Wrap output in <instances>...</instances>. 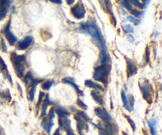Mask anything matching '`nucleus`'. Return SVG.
Here are the masks:
<instances>
[{"label":"nucleus","instance_id":"obj_20","mask_svg":"<svg viewBox=\"0 0 162 135\" xmlns=\"http://www.w3.org/2000/svg\"><path fill=\"white\" fill-rule=\"evenodd\" d=\"M91 96L92 97V99L95 100L97 103L100 104V105H103V100H102V97L99 95L97 92L96 91H92L91 92Z\"/></svg>","mask_w":162,"mask_h":135},{"label":"nucleus","instance_id":"obj_36","mask_svg":"<svg viewBox=\"0 0 162 135\" xmlns=\"http://www.w3.org/2000/svg\"><path fill=\"white\" fill-rule=\"evenodd\" d=\"M77 103H78V105H79V106H81L82 108H83V109H85V110L88 109V106H87V105L83 103L82 101L80 100V99H78V101H77Z\"/></svg>","mask_w":162,"mask_h":135},{"label":"nucleus","instance_id":"obj_40","mask_svg":"<svg viewBox=\"0 0 162 135\" xmlns=\"http://www.w3.org/2000/svg\"><path fill=\"white\" fill-rule=\"evenodd\" d=\"M59 127H60L61 129H63L64 128V122H63V120L61 119V118H59Z\"/></svg>","mask_w":162,"mask_h":135},{"label":"nucleus","instance_id":"obj_23","mask_svg":"<svg viewBox=\"0 0 162 135\" xmlns=\"http://www.w3.org/2000/svg\"><path fill=\"white\" fill-rule=\"evenodd\" d=\"M105 132H107L108 134H113L114 133V129L111 124H110L109 122H107L105 125Z\"/></svg>","mask_w":162,"mask_h":135},{"label":"nucleus","instance_id":"obj_31","mask_svg":"<svg viewBox=\"0 0 162 135\" xmlns=\"http://www.w3.org/2000/svg\"><path fill=\"white\" fill-rule=\"evenodd\" d=\"M123 29L125 33H134V29L130 25H124L123 26Z\"/></svg>","mask_w":162,"mask_h":135},{"label":"nucleus","instance_id":"obj_45","mask_svg":"<svg viewBox=\"0 0 162 135\" xmlns=\"http://www.w3.org/2000/svg\"><path fill=\"white\" fill-rule=\"evenodd\" d=\"M99 135H108V134L107 133V132H105L104 130H100Z\"/></svg>","mask_w":162,"mask_h":135},{"label":"nucleus","instance_id":"obj_10","mask_svg":"<svg viewBox=\"0 0 162 135\" xmlns=\"http://www.w3.org/2000/svg\"><path fill=\"white\" fill-rule=\"evenodd\" d=\"M63 83H66V84H70V85H72L74 87V89L76 91L78 94H80V95H84V94H83V91L82 90H80L79 87L78 86L75 84V81H74V78H71V77H66L63 79Z\"/></svg>","mask_w":162,"mask_h":135},{"label":"nucleus","instance_id":"obj_37","mask_svg":"<svg viewBox=\"0 0 162 135\" xmlns=\"http://www.w3.org/2000/svg\"><path fill=\"white\" fill-rule=\"evenodd\" d=\"M48 120L46 119V118H44V119L42 120L41 126L43 127V128L45 129V130H46V127H47V124H48Z\"/></svg>","mask_w":162,"mask_h":135},{"label":"nucleus","instance_id":"obj_12","mask_svg":"<svg viewBox=\"0 0 162 135\" xmlns=\"http://www.w3.org/2000/svg\"><path fill=\"white\" fill-rule=\"evenodd\" d=\"M74 119L77 121V130L79 134L82 133L83 128L85 126V122L82 119H81L78 115H74Z\"/></svg>","mask_w":162,"mask_h":135},{"label":"nucleus","instance_id":"obj_35","mask_svg":"<svg viewBox=\"0 0 162 135\" xmlns=\"http://www.w3.org/2000/svg\"><path fill=\"white\" fill-rule=\"evenodd\" d=\"M55 117V110L54 108H51L49 112H48V119L49 120H52Z\"/></svg>","mask_w":162,"mask_h":135},{"label":"nucleus","instance_id":"obj_17","mask_svg":"<svg viewBox=\"0 0 162 135\" xmlns=\"http://www.w3.org/2000/svg\"><path fill=\"white\" fill-rule=\"evenodd\" d=\"M121 98H122V101H123V104H124V107H125L128 111H131V109L130 108V106H129V104H128V100H127V96H126V94H125V91H124V90L121 91Z\"/></svg>","mask_w":162,"mask_h":135},{"label":"nucleus","instance_id":"obj_11","mask_svg":"<svg viewBox=\"0 0 162 135\" xmlns=\"http://www.w3.org/2000/svg\"><path fill=\"white\" fill-rule=\"evenodd\" d=\"M0 71L3 72V73L5 78H7V77L9 78L10 82L11 83V84H12L11 77H10V75H9V72H8V69H7V64H5V62H4V61L3 60V58L1 57H0Z\"/></svg>","mask_w":162,"mask_h":135},{"label":"nucleus","instance_id":"obj_1","mask_svg":"<svg viewBox=\"0 0 162 135\" xmlns=\"http://www.w3.org/2000/svg\"><path fill=\"white\" fill-rule=\"evenodd\" d=\"M111 68L108 64H101V66L96 68L94 74H93V79L99 82H102L105 84L107 82V78L110 72Z\"/></svg>","mask_w":162,"mask_h":135},{"label":"nucleus","instance_id":"obj_16","mask_svg":"<svg viewBox=\"0 0 162 135\" xmlns=\"http://www.w3.org/2000/svg\"><path fill=\"white\" fill-rule=\"evenodd\" d=\"M109 61V57H108V52L101 51L100 53V61L101 62L102 64H107Z\"/></svg>","mask_w":162,"mask_h":135},{"label":"nucleus","instance_id":"obj_7","mask_svg":"<svg viewBox=\"0 0 162 135\" xmlns=\"http://www.w3.org/2000/svg\"><path fill=\"white\" fill-rule=\"evenodd\" d=\"M11 3V1H0V21L6 17Z\"/></svg>","mask_w":162,"mask_h":135},{"label":"nucleus","instance_id":"obj_22","mask_svg":"<svg viewBox=\"0 0 162 135\" xmlns=\"http://www.w3.org/2000/svg\"><path fill=\"white\" fill-rule=\"evenodd\" d=\"M53 84V81L52 80H47L45 81L44 84H42V88L45 91H48Z\"/></svg>","mask_w":162,"mask_h":135},{"label":"nucleus","instance_id":"obj_21","mask_svg":"<svg viewBox=\"0 0 162 135\" xmlns=\"http://www.w3.org/2000/svg\"><path fill=\"white\" fill-rule=\"evenodd\" d=\"M15 69H16L17 74L18 76V77L22 78L24 76V65L22 64H16Z\"/></svg>","mask_w":162,"mask_h":135},{"label":"nucleus","instance_id":"obj_15","mask_svg":"<svg viewBox=\"0 0 162 135\" xmlns=\"http://www.w3.org/2000/svg\"><path fill=\"white\" fill-rule=\"evenodd\" d=\"M11 59H12V61H13V62L14 64H22V62L25 60V56H24V55L15 54V53L14 52V53H12V55H11Z\"/></svg>","mask_w":162,"mask_h":135},{"label":"nucleus","instance_id":"obj_51","mask_svg":"<svg viewBox=\"0 0 162 135\" xmlns=\"http://www.w3.org/2000/svg\"><path fill=\"white\" fill-rule=\"evenodd\" d=\"M81 135H84V134H81Z\"/></svg>","mask_w":162,"mask_h":135},{"label":"nucleus","instance_id":"obj_30","mask_svg":"<svg viewBox=\"0 0 162 135\" xmlns=\"http://www.w3.org/2000/svg\"><path fill=\"white\" fill-rule=\"evenodd\" d=\"M127 20H128L129 22H130V23H134L135 26L138 25V24L140 23V22H141L139 19H136L135 18H134V17H132V16L127 17Z\"/></svg>","mask_w":162,"mask_h":135},{"label":"nucleus","instance_id":"obj_9","mask_svg":"<svg viewBox=\"0 0 162 135\" xmlns=\"http://www.w3.org/2000/svg\"><path fill=\"white\" fill-rule=\"evenodd\" d=\"M126 61H127V76L128 78L133 76L137 72L138 69H137V67L135 66V64H134V62L130 59H128V58L126 57Z\"/></svg>","mask_w":162,"mask_h":135},{"label":"nucleus","instance_id":"obj_5","mask_svg":"<svg viewBox=\"0 0 162 135\" xmlns=\"http://www.w3.org/2000/svg\"><path fill=\"white\" fill-rule=\"evenodd\" d=\"M32 42H33V38L32 36H26L25 38L18 42L17 48L19 50H25L32 45Z\"/></svg>","mask_w":162,"mask_h":135},{"label":"nucleus","instance_id":"obj_49","mask_svg":"<svg viewBox=\"0 0 162 135\" xmlns=\"http://www.w3.org/2000/svg\"><path fill=\"white\" fill-rule=\"evenodd\" d=\"M123 134H124V135H127V133H125V132H123Z\"/></svg>","mask_w":162,"mask_h":135},{"label":"nucleus","instance_id":"obj_47","mask_svg":"<svg viewBox=\"0 0 162 135\" xmlns=\"http://www.w3.org/2000/svg\"><path fill=\"white\" fill-rule=\"evenodd\" d=\"M67 3L68 5H71V4L74 3V0H67Z\"/></svg>","mask_w":162,"mask_h":135},{"label":"nucleus","instance_id":"obj_29","mask_svg":"<svg viewBox=\"0 0 162 135\" xmlns=\"http://www.w3.org/2000/svg\"><path fill=\"white\" fill-rule=\"evenodd\" d=\"M53 125H54V122H53V121H52V120H49V119H48V124H47V127H46V130H47V133H48V134H50L51 128H52Z\"/></svg>","mask_w":162,"mask_h":135},{"label":"nucleus","instance_id":"obj_2","mask_svg":"<svg viewBox=\"0 0 162 135\" xmlns=\"http://www.w3.org/2000/svg\"><path fill=\"white\" fill-rule=\"evenodd\" d=\"M71 14H73V16L77 18V19H81L83 18L86 15V9L83 6L82 3H78L74 6L71 8Z\"/></svg>","mask_w":162,"mask_h":135},{"label":"nucleus","instance_id":"obj_44","mask_svg":"<svg viewBox=\"0 0 162 135\" xmlns=\"http://www.w3.org/2000/svg\"><path fill=\"white\" fill-rule=\"evenodd\" d=\"M67 135H75L74 133L72 130V129H70V130H67Z\"/></svg>","mask_w":162,"mask_h":135},{"label":"nucleus","instance_id":"obj_27","mask_svg":"<svg viewBox=\"0 0 162 135\" xmlns=\"http://www.w3.org/2000/svg\"><path fill=\"white\" fill-rule=\"evenodd\" d=\"M131 14L134 17H136V18H142L144 15V12L143 11L142 12H140L139 10H131Z\"/></svg>","mask_w":162,"mask_h":135},{"label":"nucleus","instance_id":"obj_14","mask_svg":"<svg viewBox=\"0 0 162 135\" xmlns=\"http://www.w3.org/2000/svg\"><path fill=\"white\" fill-rule=\"evenodd\" d=\"M148 125L150 129V132L152 135H157V130H156V126H157V120L155 119H150L148 120Z\"/></svg>","mask_w":162,"mask_h":135},{"label":"nucleus","instance_id":"obj_6","mask_svg":"<svg viewBox=\"0 0 162 135\" xmlns=\"http://www.w3.org/2000/svg\"><path fill=\"white\" fill-rule=\"evenodd\" d=\"M139 87L143 98L146 100H149L151 95V86L147 82H144L142 84L139 83Z\"/></svg>","mask_w":162,"mask_h":135},{"label":"nucleus","instance_id":"obj_18","mask_svg":"<svg viewBox=\"0 0 162 135\" xmlns=\"http://www.w3.org/2000/svg\"><path fill=\"white\" fill-rule=\"evenodd\" d=\"M49 102H50V100H49V95H47V96H46V99L45 100V103H43V105H42V110H41V117H44V116L46 115V112H47V108H48V104H49Z\"/></svg>","mask_w":162,"mask_h":135},{"label":"nucleus","instance_id":"obj_28","mask_svg":"<svg viewBox=\"0 0 162 135\" xmlns=\"http://www.w3.org/2000/svg\"><path fill=\"white\" fill-rule=\"evenodd\" d=\"M128 104H129V106H130V108L131 109V110H133L134 108V98L132 95H130L129 96H128Z\"/></svg>","mask_w":162,"mask_h":135},{"label":"nucleus","instance_id":"obj_25","mask_svg":"<svg viewBox=\"0 0 162 135\" xmlns=\"http://www.w3.org/2000/svg\"><path fill=\"white\" fill-rule=\"evenodd\" d=\"M78 115L79 116L81 119H82L84 121H89L90 120L89 116L87 115L86 113L84 112V111H78Z\"/></svg>","mask_w":162,"mask_h":135},{"label":"nucleus","instance_id":"obj_26","mask_svg":"<svg viewBox=\"0 0 162 135\" xmlns=\"http://www.w3.org/2000/svg\"><path fill=\"white\" fill-rule=\"evenodd\" d=\"M36 90V87H32V88H31L30 91H29V100H30L31 102H32L33 100H34V95H35Z\"/></svg>","mask_w":162,"mask_h":135},{"label":"nucleus","instance_id":"obj_39","mask_svg":"<svg viewBox=\"0 0 162 135\" xmlns=\"http://www.w3.org/2000/svg\"><path fill=\"white\" fill-rule=\"evenodd\" d=\"M149 3H150L149 1H144V2H143V4H141V7H142V9H146V7H148Z\"/></svg>","mask_w":162,"mask_h":135},{"label":"nucleus","instance_id":"obj_24","mask_svg":"<svg viewBox=\"0 0 162 135\" xmlns=\"http://www.w3.org/2000/svg\"><path fill=\"white\" fill-rule=\"evenodd\" d=\"M0 48L1 50L4 52H7V45H6V43H5V41L4 39L1 37L0 38Z\"/></svg>","mask_w":162,"mask_h":135},{"label":"nucleus","instance_id":"obj_4","mask_svg":"<svg viewBox=\"0 0 162 135\" xmlns=\"http://www.w3.org/2000/svg\"><path fill=\"white\" fill-rule=\"evenodd\" d=\"M94 113L95 115L98 118L101 119L102 120H104L105 122H109L111 120V116L110 115V114L107 111V110L105 108H101V107H97L94 110Z\"/></svg>","mask_w":162,"mask_h":135},{"label":"nucleus","instance_id":"obj_41","mask_svg":"<svg viewBox=\"0 0 162 135\" xmlns=\"http://www.w3.org/2000/svg\"><path fill=\"white\" fill-rule=\"evenodd\" d=\"M111 23L113 24V26H116V19H115V16H113V15L111 16Z\"/></svg>","mask_w":162,"mask_h":135},{"label":"nucleus","instance_id":"obj_42","mask_svg":"<svg viewBox=\"0 0 162 135\" xmlns=\"http://www.w3.org/2000/svg\"><path fill=\"white\" fill-rule=\"evenodd\" d=\"M127 39H128V41H129L130 43H133V42H134V37L132 35L127 36Z\"/></svg>","mask_w":162,"mask_h":135},{"label":"nucleus","instance_id":"obj_13","mask_svg":"<svg viewBox=\"0 0 162 135\" xmlns=\"http://www.w3.org/2000/svg\"><path fill=\"white\" fill-rule=\"evenodd\" d=\"M85 85L86 87H91L92 89H96V90H99V91H103L104 88L102 87V86L99 85V84H96L94 82H92V80H87L85 81Z\"/></svg>","mask_w":162,"mask_h":135},{"label":"nucleus","instance_id":"obj_48","mask_svg":"<svg viewBox=\"0 0 162 135\" xmlns=\"http://www.w3.org/2000/svg\"><path fill=\"white\" fill-rule=\"evenodd\" d=\"M53 135H60V133H59V129H57V130L55 131L54 134Z\"/></svg>","mask_w":162,"mask_h":135},{"label":"nucleus","instance_id":"obj_3","mask_svg":"<svg viewBox=\"0 0 162 135\" xmlns=\"http://www.w3.org/2000/svg\"><path fill=\"white\" fill-rule=\"evenodd\" d=\"M10 22H11V20H9L8 22H7V26L4 28L3 30V33L5 34V37L7 38V39L9 42V44L10 45H14L15 44V42H17V38L14 36L13 33L10 31Z\"/></svg>","mask_w":162,"mask_h":135},{"label":"nucleus","instance_id":"obj_32","mask_svg":"<svg viewBox=\"0 0 162 135\" xmlns=\"http://www.w3.org/2000/svg\"><path fill=\"white\" fill-rule=\"evenodd\" d=\"M122 6L125 8H127V10H130L132 9V7H131V4L130 3V2H128V1H122Z\"/></svg>","mask_w":162,"mask_h":135},{"label":"nucleus","instance_id":"obj_8","mask_svg":"<svg viewBox=\"0 0 162 135\" xmlns=\"http://www.w3.org/2000/svg\"><path fill=\"white\" fill-rule=\"evenodd\" d=\"M24 80V82H25V84L26 85H29L31 87H36V85L38 84V83H40V81H41L39 80H35L30 72H29L24 76V80Z\"/></svg>","mask_w":162,"mask_h":135},{"label":"nucleus","instance_id":"obj_34","mask_svg":"<svg viewBox=\"0 0 162 135\" xmlns=\"http://www.w3.org/2000/svg\"><path fill=\"white\" fill-rule=\"evenodd\" d=\"M44 97H45V93L44 92H41L40 93V95H39L38 98V102H37V106H39L42 103V101L44 100Z\"/></svg>","mask_w":162,"mask_h":135},{"label":"nucleus","instance_id":"obj_46","mask_svg":"<svg viewBox=\"0 0 162 135\" xmlns=\"http://www.w3.org/2000/svg\"><path fill=\"white\" fill-rule=\"evenodd\" d=\"M51 3H56V4H62V3H63V2L60 1V0H59V1H58V0H51Z\"/></svg>","mask_w":162,"mask_h":135},{"label":"nucleus","instance_id":"obj_50","mask_svg":"<svg viewBox=\"0 0 162 135\" xmlns=\"http://www.w3.org/2000/svg\"><path fill=\"white\" fill-rule=\"evenodd\" d=\"M0 135H2V132H1V130H0Z\"/></svg>","mask_w":162,"mask_h":135},{"label":"nucleus","instance_id":"obj_33","mask_svg":"<svg viewBox=\"0 0 162 135\" xmlns=\"http://www.w3.org/2000/svg\"><path fill=\"white\" fill-rule=\"evenodd\" d=\"M124 116H125V117L127 118V121H128V122L130 123V125H131V127H132V129H133V130L134 131V130H135V129H136V125H135V123L134 122L133 120L130 119L129 116H127V115H124Z\"/></svg>","mask_w":162,"mask_h":135},{"label":"nucleus","instance_id":"obj_43","mask_svg":"<svg viewBox=\"0 0 162 135\" xmlns=\"http://www.w3.org/2000/svg\"><path fill=\"white\" fill-rule=\"evenodd\" d=\"M146 61H147V62H149V49H148V48H146Z\"/></svg>","mask_w":162,"mask_h":135},{"label":"nucleus","instance_id":"obj_19","mask_svg":"<svg viewBox=\"0 0 162 135\" xmlns=\"http://www.w3.org/2000/svg\"><path fill=\"white\" fill-rule=\"evenodd\" d=\"M55 112L57 113V115L60 118H64V117H67V116L69 115V113L67 112L64 108L61 107V106H58L57 109L55 110Z\"/></svg>","mask_w":162,"mask_h":135},{"label":"nucleus","instance_id":"obj_38","mask_svg":"<svg viewBox=\"0 0 162 135\" xmlns=\"http://www.w3.org/2000/svg\"><path fill=\"white\" fill-rule=\"evenodd\" d=\"M130 3L134 4V6H137V7H141V3H140L139 1H136V0H131L130 2Z\"/></svg>","mask_w":162,"mask_h":135}]
</instances>
